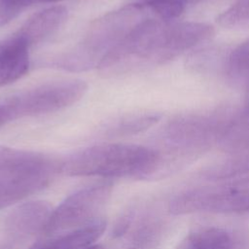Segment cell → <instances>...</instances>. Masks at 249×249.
Instances as JSON below:
<instances>
[{
	"label": "cell",
	"instance_id": "obj_5",
	"mask_svg": "<svg viewBox=\"0 0 249 249\" xmlns=\"http://www.w3.org/2000/svg\"><path fill=\"white\" fill-rule=\"evenodd\" d=\"M82 80H67L44 84L2 99L11 122L23 117L53 113L79 101L87 92Z\"/></svg>",
	"mask_w": 249,
	"mask_h": 249
},
{
	"label": "cell",
	"instance_id": "obj_10",
	"mask_svg": "<svg viewBox=\"0 0 249 249\" xmlns=\"http://www.w3.org/2000/svg\"><path fill=\"white\" fill-rule=\"evenodd\" d=\"M29 49L26 41L16 32L0 42V88L28 72Z\"/></svg>",
	"mask_w": 249,
	"mask_h": 249
},
{
	"label": "cell",
	"instance_id": "obj_7",
	"mask_svg": "<svg viewBox=\"0 0 249 249\" xmlns=\"http://www.w3.org/2000/svg\"><path fill=\"white\" fill-rule=\"evenodd\" d=\"M112 189L110 182H104L70 195L53 210L44 231L50 235L60 234L96 221L111 196Z\"/></svg>",
	"mask_w": 249,
	"mask_h": 249
},
{
	"label": "cell",
	"instance_id": "obj_21",
	"mask_svg": "<svg viewBox=\"0 0 249 249\" xmlns=\"http://www.w3.org/2000/svg\"><path fill=\"white\" fill-rule=\"evenodd\" d=\"M0 249H8L7 247H4V246H0Z\"/></svg>",
	"mask_w": 249,
	"mask_h": 249
},
{
	"label": "cell",
	"instance_id": "obj_15",
	"mask_svg": "<svg viewBox=\"0 0 249 249\" xmlns=\"http://www.w3.org/2000/svg\"><path fill=\"white\" fill-rule=\"evenodd\" d=\"M161 118L159 113H138L120 117L104 127V133L109 136H129L142 132L156 124Z\"/></svg>",
	"mask_w": 249,
	"mask_h": 249
},
{
	"label": "cell",
	"instance_id": "obj_18",
	"mask_svg": "<svg viewBox=\"0 0 249 249\" xmlns=\"http://www.w3.org/2000/svg\"><path fill=\"white\" fill-rule=\"evenodd\" d=\"M154 15L163 19H174L179 18L190 3L199 0H140Z\"/></svg>",
	"mask_w": 249,
	"mask_h": 249
},
{
	"label": "cell",
	"instance_id": "obj_8",
	"mask_svg": "<svg viewBox=\"0 0 249 249\" xmlns=\"http://www.w3.org/2000/svg\"><path fill=\"white\" fill-rule=\"evenodd\" d=\"M63 160L52 155L0 146V169L48 186L62 170Z\"/></svg>",
	"mask_w": 249,
	"mask_h": 249
},
{
	"label": "cell",
	"instance_id": "obj_6",
	"mask_svg": "<svg viewBox=\"0 0 249 249\" xmlns=\"http://www.w3.org/2000/svg\"><path fill=\"white\" fill-rule=\"evenodd\" d=\"M230 119L218 111L179 116L163 127L162 140L169 152L196 154L214 140L218 142Z\"/></svg>",
	"mask_w": 249,
	"mask_h": 249
},
{
	"label": "cell",
	"instance_id": "obj_1",
	"mask_svg": "<svg viewBox=\"0 0 249 249\" xmlns=\"http://www.w3.org/2000/svg\"><path fill=\"white\" fill-rule=\"evenodd\" d=\"M214 34L210 24L199 21L147 18L100 62L104 77H115L162 64L208 41Z\"/></svg>",
	"mask_w": 249,
	"mask_h": 249
},
{
	"label": "cell",
	"instance_id": "obj_3",
	"mask_svg": "<svg viewBox=\"0 0 249 249\" xmlns=\"http://www.w3.org/2000/svg\"><path fill=\"white\" fill-rule=\"evenodd\" d=\"M152 11L142 3L129 4L95 19L82 40L53 64L71 72L97 68L112 52Z\"/></svg>",
	"mask_w": 249,
	"mask_h": 249
},
{
	"label": "cell",
	"instance_id": "obj_14",
	"mask_svg": "<svg viewBox=\"0 0 249 249\" xmlns=\"http://www.w3.org/2000/svg\"><path fill=\"white\" fill-rule=\"evenodd\" d=\"M218 143L228 152L249 150V104L230 119Z\"/></svg>",
	"mask_w": 249,
	"mask_h": 249
},
{
	"label": "cell",
	"instance_id": "obj_11",
	"mask_svg": "<svg viewBox=\"0 0 249 249\" xmlns=\"http://www.w3.org/2000/svg\"><path fill=\"white\" fill-rule=\"evenodd\" d=\"M67 9L63 6H53L30 17L16 31L32 47L53 35L66 21Z\"/></svg>",
	"mask_w": 249,
	"mask_h": 249
},
{
	"label": "cell",
	"instance_id": "obj_20",
	"mask_svg": "<svg viewBox=\"0 0 249 249\" xmlns=\"http://www.w3.org/2000/svg\"><path fill=\"white\" fill-rule=\"evenodd\" d=\"M85 249H104L101 245H90Z\"/></svg>",
	"mask_w": 249,
	"mask_h": 249
},
{
	"label": "cell",
	"instance_id": "obj_9",
	"mask_svg": "<svg viewBox=\"0 0 249 249\" xmlns=\"http://www.w3.org/2000/svg\"><path fill=\"white\" fill-rule=\"evenodd\" d=\"M53 210L52 205L44 200L22 203L7 215L4 222L5 232L14 241L28 239L45 231Z\"/></svg>",
	"mask_w": 249,
	"mask_h": 249
},
{
	"label": "cell",
	"instance_id": "obj_13",
	"mask_svg": "<svg viewBox=\"0 0 249 249\" xmlns=\"http://www.w3.org/2000/svg\"><path fill=\"white\" fill-rule=\"evenodd\" d=\"M105 228V221L98 219L79 229L41 240L30 249H85L99 238Z\"/></svg>",
	"mask_w": 249,
	"mask_h": 249
},
{
	"label": "cell",
	"instance_id": "obj_19",
	"mask_svg": "<svg viewBox=\"0 0 249 249\" xmlns=\"http://www.w3.org/2000/svg\"><path fill=\"white\" fill-rule=\"evenodd\" d=\"M57 1L61 0H0V26L9 23L29 6Z\"/></svg>",
	"mask_w": 249,
	"mask_h": 249
},
{
	"label": "cell",
	"instance_id": "obj_17",
	"mask_svg": "<svg viewBox=\"0 0 249 249\" xmlns=\"http://www.w3.org/2000/svg\"><path fill=\"white\" fill-rule=\"evenodd\" d=\"M217 22L229 28L249 26V0H236L217 17Z\"/></svg>",
	"mask_w": 249,
	"mask_h": 249
},
{
	"label": "cell",
	"instance_id": "obj_4",
	"mask_svg": "<svg viewBox=\"0 0 249 249\" xmlns=\"http://www.w3.org/2000/svg\"><path fill=\"white\" fill-rule=\"evenodd\" d=\"M174 215L196 212L249 213V177L201 186L178 194L169 202Z\"/></svg>",
	"mask_w": 249,
	"mask_h": 249
},
{
	"label": "cell",
	"instance_id": "obj_2",
	"mask_svg": "<svg viewBox=\"0 0 249 249\" xmlns=\"http://www.w3.org/2000/svg\"><path fill=\"white\" fill-rule=\"evenodd\" d=\"M164 158L155 149L123 143L88 147L63 160L62 170L70 176L131 177L146 179L162 167Z\"/></svg>",
	"mask_w": 249,
	"mask_h": 249
},
{
	"label": "cell",
	"instance_id": "obj_12",
	"mask_svg": "<svg viewBox=\"0 0 249 249\" xmlns=\"http://www.w3.org/2000/svg\"><path fill=\"white\" fill-rule=\"evenodd\" d=\"M242 240L221 227H203L190 232L177 249H242Z\"/></svg>",
	"mask_w": 249,
	"mask_h": 249
},
{
	"label": "cell",
	"instance_id": "obj_16",
	"mask_svg": "<svg viewBox=\"0 0 249 249\" xmlns=\"http://www.w3.org/2000/svg\"><path fill=\"white\" fill-rule=\"evenodd\" d=\"M225 72L230 82L249 91V38L230 53L225 62Z\"/></svg>",
	"mask_w": 249,
	"mask_h": 249
}]
</instances>
